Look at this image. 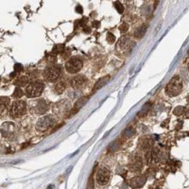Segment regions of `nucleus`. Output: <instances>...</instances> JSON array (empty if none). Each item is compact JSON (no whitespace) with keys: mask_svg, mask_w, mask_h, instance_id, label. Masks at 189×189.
<instances>
[{"mask_svg":"<svg viewBox=\"0 0 189 189\" xmlns=\"http://www.w3.org/2000/svg\"><path fill=\"white\" fill-rule=\"evenodd\" d=\"M44 78L49 82H54L59 79L62 75V67L60 65H51L44 69Z\"/></svg>","mask_w":189,"mask_h":189,"instance_id":"2","label":"nucleus"},{"mask_svg":"<svg viewBox=\"0 0 189 189\" xmlns=\"http://www.w3.org/2000/svg\"><path fill=\"white\" fill-rule=\"evenodd\" d=\"M107 41L109 44H113L114 41H116V37H114V35L113 33L111 32H108L107 33Z\"/></svg>","mask_w":189,"mask_h":189,"instance_id":"25","label":"nucleus"},{"mask_svg":"<svg viewBox=\"0 0 189 189\" xmlns=\"http://www.w3.org/2000/svg\"><path fill=\"white\" fill-rule=\"evenodd\" d=\"M187 101L189 102V96H188V97H187Z\"/></svg>","mask_w":189,"mask_h":189,"instance_id":"36","label":"nucleus"},{"mask_svg":"<svg viewBox=\"0 0 189 189\" xmlns=\"http://www.w3.org/2000/svg\"><path fill=\"white\" fill-rule=\"evenodd\" d=\"M44 91V83L42 82H32L28 83L26 87V95L28 97H37L42 95Z\"/></svg>","mask_w":189,"mask_h":189,"instance_id":"3","label":"nucleus"},{"mask_svg":"<svg viewBox=\"0 0 189 189\" xmlns=\"http://www.w3.org/2000/svg\"><path fill=\"white\" fill-rule=\"evenodd\" d=\"M87 82L86 77H84L83 75H77L73 79H71V86L74 89H79L83 87Z\"/></svg>","mask_w":189,"mask_h":189,"instance_id":"8","label":"nucleus"},{"mask_svg":"<svg viewBox=\"0 0 189 189\" xmlns=\"http://www.w3.org/2000/svg\"><path fill=\"white\" fill-rule=\"evenodd\" d=\"M151 103H147V104H145V106L142 108V110L138 113V116H145V114L150 111V107H151Z\"/></svg>","mask_w":189,"mask_h":189,"instance_id":"20","label":"nucleus"},{"mask_svg":"<svg viewBox=\"0 0 189 189\" xmlns=\"http://www.w3.org/2000/svg\"><path fill=\"white\" fill-rule=\"evenodd\" d=\"M65 83L64 82H59L57 84H55V86H54V91L57 93V94H62L65 91Z\"/></svg>","mask_w":189,"mask_h":189,"instance_id":"17","label":"nucleus"},{"mask_svg":"<svg viewBox=\"0 0 189 189\" xmlns=\"http://www.w3.org/2000/svg\"><path fill=\"white\" fill-rule=\"evenodd\" d=\"M76 11L78 13H83V9H82V7L81 5H78L76 7Z\"/></svg>","mask_w":189,"mask_h":189,"instance_id":"32","label":"nucleus"},{"mask_svg":"<svg viewBox=\"0 0 189 189\" xmlns=\"http://www.w3.org/2000/svg\"><path fill=\"white\" fill-rule=\"evenodd\" d=\"M83 31H84V32H86V33H87V32L89 33V32L91 31V28H90V27H86V26H85L84 28H83Z\"/></svg>","mask_w":189,"mask_h":189,"instance_id":"33","label":"nucleus"},{"mask_svg":"<svg viewBox=\"0 0 189 189\" xmlns=\"http://www.w3.org/2000/svg\"><path fill=\"white\" fill-rule=\"evenodd\" d=\"M187 55H188V57H189V51H188V54H187Z\"/></svg>","mask_w":189,"mask_h":189,"instance_id":"37","label":"nucleus"},{"mask_svg":"<svg viewBox=\"0 0 189 189\" xmlns=\"http://www.w3.org/2000/svg\"><path fill=\"white\" fill-rule=\"evenodd\" d=\"M146 182H147V178L145 176L143 175L136 176L130 181V186L133 188H140V187H143V185L146 184Z\"/></svg>","mask_w":189,"mask_h":189,"instance_id":"10","label":"nucleus"},{"mask_svg":"<svg viewBox=\"0 0 189 189\" xmlns=\"http://www.w3.org/2000/svg\"><path fill=\"white\" fill-rule=\"evenodd\" d=\"M185 114H186V116L189 118V109H188V110H186V112H185Z\"/></svg>","mask_w":189,"mask_h":189,"instance_id":"35","label":"nucleus"},{"mask_svg":"<svg viewBox=\"0 0 189 189\" xmlns=\"http://www.w3.org/2000/svg\"><path fill=\"white\" fill-rule=\"evenodd\" d=\"M22 70H23V66H22V64H16L14 65V72H15V73L21 72Z\"/></svg>","mask_w":189,"mask_h":189,"instance_id":"31","label":"nucleus"},{"mask_svg":"<svg viewBox=\"0 0 189 189\" xmlns=\"http://www.w3.org/2000/svg\"><path fill=\"white\" fill-rule=\"evenodd\" d=\"M56 54H54L53 52L51 53V54H49L48 55V57H47V60L50 62H55V61H56Z\"/></svg>","mask_w":189,"mask_h":189,"instance_id":"30","label":"nucleus"},{"mask_svg":"<svg viewBox=\"0 0 189 189\" xmlns=\"http://www.w3.org/2000/svg\"><path fill=\"white\" fill-rule=\"evenodd\" d=\"M110 171H109L106 168L102 167L100 168L99 170H97V173H96V182L97 184L100 185H107L109 181H110Z\"/></svg>","mask_w":189,"mask_h":189,"instance_id":"7","label":"nucleus"},{"mask_svg":"<svg viewBox=\"0 0 189 189\" xmlns=\"http://www.w3.org/2000/svg\"><path fill=\"white\" fill-rule=\"evenodd\" d=\"M182 90V83L178 75L174 76L165 86V93L170 96H178Z\"/></svg>","mask_w":189,"mask_h":189,"instance_id":"1","label":"nucleus"},{"mask_svg":"<svg viewBox=\"0 0 189 189\" xmlns=\"http://www.w3.org/2000/svg\"><path fill=\"white\" fill-rule=\"evenodd\" d=\"M93 26H94V27L96 26V27H99V22L95 21V22L93 23Z\"/></svg>","mask_w":189,"mask_h":189,"instance_id":"34","label":"nucleus"},{"mask_svg":"<svg viewBox=\"0 0 189 189\" xmlns=\"http://www.w3.org/2000/svg\"><path fill=\"white\" fill-rule=\"evenodd\" d=\"M114 8L116 9V10L118 11L119 13H122L124 11V7H123V5L120 2H116V3H114Z\"/></svg>","mask_w":189,"mask_h":189,"instance_id":"23","label":"nucleus"},{"mask_svg":"<svg viewBox=\"0 0 189 189\" xmlns=\"http://www.w3.org/2000/svg\"><path fill=\"white\" fill-rule=\"evenodd\" d=\"M110 79H111L110 76H105V77L99 79V82H97L96 83V85L94 86V91H97V90H99L100 88H102L103 86H105V85L108 83V82L110 81Z\"/></svg>","mask_w":189,"mask_h":189,"instance_id":"13","label":"nucleus"},{"mask_svg":"<svg viewBox=\"0 0 189 189\" xmlns=\"http://www.w3.org/2000/svg\"><path fill=\"white\" fill-rule=\"evenodd\" d=\"M82 68V60L79 57H73L65 64V70L69 74H77Z\"/></svg>","mask_w":189,"mask_h":189,"instance_id":"5","label":"nucleus"},{"mask_svg":"<svg viewBox=\"0 0 189 189\" xmlns=\"http://www.w3.org/2000/svg\"><path fill=\"white\" fill-rule=\"evenodd\" d=\"M13 96L14 97V99H20V97L23 96V91L20 87H16L14 92L13 94Z\"/></svg>","mask_w":189,"mask_h":189,"instance_id":"21","label":"nucleus"},{"mask_svg":"<svg viewBox=\"0 0 189 189\" xmlns=\"http://www.w3.org/2000/svg\"><path fill=\"white\" fill-rule=\"evenodd\" d=\"M142 159L139 157H134L130 164V169H133V171H138L142 168Z\"/></svg>","mask_w":189,"mask_h":189,"instance_id":"12","label":"nucleus"},{"mask_svg":"<svg viewBox=\"0 0 189 189\" xmlns=\"http://www.w3.org/2000/svg\"><path fill=\"white\" fill-rule=\"evenodd\" d=\"M128 30H129V27H128V25H127V24H123V25H121V26L119 27V30L121 31L122 33L127 32V31H128Z\"/></svg>","mask_w":189,"mask_h":189,"instance_id":"29","label":"nucleus"},{"mask_svg":"<svg viewBox=\"0 0 189 189\" xmlns=\"http://www.w3.org/2000/svg\"><path fill=\"white\" fill-rule=\"evenodd\" d=\"M88 100H89V97L88 96H82L79 99H78L77 102H76V104H75V106H74V109H73L74 111L71 112V113H70L71 116H73L74 113H76L79 110V109H82L85 104H86Z\"/></svg>","mask_w":189,"mask_h":189,"instance_id":"11","label":"nucleus"},{"mask_svg":"<svg viewBox=\"0 0 189 189\" xmlns=\"http://www.w3.org/2000/svg\"><path fill=\"white\" fill-rule=\"evenodd\" d=\"M15 84L18 87H23V86H27V79L26 77H21L18 79H16Z\"/></svg>","mask_w":189,"mask_h":189,"instance_id":"18","label":"nucleus"},{"mask_svg":"<svg viewBox=\"0 0 189 189\" xmlns=\"http://www.w3.org/2000/svg\"><path fill=\"white\" fill-rule=\"evenodd\" d=\"M65 49V47H64V44H57V45H55V47H53V50H52V52L54 53V54H62V51H64Z\"/></svg>","mask_w":189,"mask_h":189,"instance_id":"19","label":"nucleus"},{"mask_svg":"<svg viewBox=\"0 0 189 189\" xmlns=\"http://www.w3.org/2000/svg\"><path fill=\"white\" fill-rule=\"evenodd\" d=\"M3 129H4V130H2L3 135L8 136V134H11V133H13V124H11V123H5V124H3Z\"/></svg>","mask_w":189,"mask_h":189,"instance_id":"16","label":"nucleus"},{"mask_svg":"<svg viewBox=\"0 0 189 189\" xmlns=\"http://www.w3.org/2000/svg\"><path fill=\"white\" fill-rule=\"evenodd\" d=\"M55 124V120L51 116H44L38 120L36 124V129L40 131H44L49 128L53 127Z\"/></svg>","mask_w":189,"mask_h":189,"instance_id":"6","label":"nucleus"},{"mask_svg":"<svg viewBox=\"0 0 189 189\" xmlns=\"http://www.w3.org/2000/svg\"><path fill=\"white\" fill-rule=\"evenodd\" d=\"M118 47L123 49L125 48H131V44H130V41L127 37H122L118 42Z\"/></svg>","mask_w":189,"mask_h":189,"instance_id":"15","label":"nucleus"},{"mask_svg":"<svg viewBox=\"0 0 189 189\" xmlns=\"http://www.w3.org/2000/svg\"><path fill=\"white\" fill-rule=\"evenodd\" d=\"M10 116L13 118H18L27 113V103L23 100H17L13 103L10 111Z\"/></svg>","mask_w":189,"mask_h":189,"instance_id":"4","label":"nucleus"},{"mask_svg":"<svg viewBox=\"0 0 189 189\" xmlns=\"http://www.w3.org/2000/svg\"><path fill=\"white\" fill-rule=\"evenodd\" d=\"M9 103H10V99L9 97H0V104H5V106H7L9 105Z\"/></svg>","mask_w":189,"mask_h":189,"instance_id":"28","label":"nucleus"},{"mask_svg":"<svg viewBox=\"0 0 189 189\" xmlns=\"http://www.w3.org/2000/svg\"><path fill=\"white\" fill-rule=\"evenodd\" d=\"M185 111V108L182 107V106H178V107H176L175 108V110H174V114L175 116H182V113H184Z\"/></svg>","mask_w":189,"mask_h":189,"instance_id":"22","label":"nucleus"},{"mask_svg":"<svg viewBox=\"0 0 189 189\" xmlns=\"http://www.w3.org/2000/svg\"><path fill=\"white\" fill-rule=\"evenodd\" d=\"M147 27L146 25H143L142 27L137 28L136 31L134 32V37L137 39H141L144 37V35L146 34V31H147Z\"/></svg>","mask_w":189,"mask_h":189,"instance_id":"14","label":"nucleus"},{"mask_svg":"<svg viewBox=\"0 0 189 189\" xmlns=\"http://www.w3.org/2000/svg\"><path fill=\"white\" fill-rule=\"evenodd\" d=\"M47 109H48L47 102L44 99H41V100H38L36 102V104H35V106H34L33 110L38 114H44V113H47Z\"/></svg>","mask_w":189,"mask_h":189,"instance_id":"9","label":"nucleus"},{"mask_svg":"<svg viewBox=\"0 0 189 189\" xmlns=\"http://www.w3.org/2000/svg\"><path fill=\"white\" fill-rule=\"evenodd\" d=\"M134 134V130L131 129V128H128V129H126L125 130V131H124V135L126 136V137H131Z\"/></svg>","mask_w":189,"mask_h":189,"instance_id":"26","label":"nucleus"},{"mask_svg":"<svg viewBox=\"0 0 189 189\" xmlns=\"http://www.w3.org/2000/svg\"><path fill=\"white\" fill-rule=\"evenodd\" d=\"M70 49L69 48H65L64 51L62 52V59H67L68 57H70Z\"/></svg>","mask_w":189,"mask_h":189,"instance_id":"27","label":"nucleus"},{"mask_svg":"<svg viewBox=\"0 0 189 189\" xmlns=\"http://www.w3.org/2000/svg\"><path fill=\"white\" fill-rule=\"evenodd\" d=\"M120 147V143H119V141H114L113 144L110 146V150L111 151H114V150H118V147Z\"/></svg>","mask_w":189,"mask_h":189,"instance_id":"24","label":"nucleus"}]
</instances>
